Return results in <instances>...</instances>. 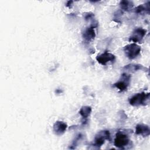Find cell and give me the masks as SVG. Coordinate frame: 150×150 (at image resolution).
Wrapping results in <instances>:
<instances>
[{
	"instance_id": "cell-1",
	"label": "cell",
	"mask_w": 150,
	"mask_h": 150,
	"mask_svg": "<svg viewBox=\"0 0 150 150\" xmlns=\"http://www.w3.org/2000/svg\"><path fill=\"white\" fill-rule=\"evenodd\" d=\"M148 100L149 93L142 92L137 93L131 97L129 100V103L133 106H138L141 105H145Z\"/></svg>"
},
{
	"instance_id": "cell-2",
	"label": "cell",
	"mask_w": 150,
	"mask_h": 150,
	"mask_svg": "<svg viewBox=\"0 0 150 150\" xmlns=\"http://www.w3.org/2000/svg\"><path fill=\"white\" fill-rule=\"evenodd\" d=\"M124 51L127 56L130 59L135 58L141 52V47L135 43L127 45L124 47Z\"/></svg>"
},
{
	"instance_id": "cell-3",
	"label": "cell",
	"mask_w": 150,
	"mask_h": 150,
	"mask_svg": "<svg viewBox=\"0 0 150 150\" xmlns=\"http://www.w3.org/2000/svg\"><path fill=\"white\" fill-rule=\"evenodd\" d=\"M129 141V139L127 135L119 132L115 135L114 145L118 148H122L128 144Z\"/></svg>"
},
{
	"instance_id": "cell-4",
	"label": "cell",
	"mask_w": 150,
	"mask_h": 150,
	"mask_svg": "<svg viewBox=\"0 0 150 150\" xmlns=\"http://www.w3.org/2000/svg\"><path fill=\"white\" fill-rule=\"evenodd\" d=\"M146 30L141 28L135 29L132 32L131 36L129 38V41H132L134 43H137L141 41L144 36L145 35Z\"/></svg>"
},
{
	"instance_id": "cell-5",
	"label": "cell",
	"mask_w": 150,
	"mask_h": 150,
	"mask_svg": "<svg viewBox=\"0 0 150 150\" xmlns=\"http://www.w3.org/2000/svg\"><path fill=\"white\" fill-rule=\"evenodd\" d=\"M110 134L108 131H102L98 132L95 137V145L97 146H101L105 139H110Z\"/></svg>"
},
{
	"instance_id": "cell-6",
	"label": "cell",
	"mask_w": 150,
	"mask_h": 150,
	"mask_svg": "<svg viewBox=\"0 0 150 150\" xmlns=\"http://www.w3.org/2000/svg\"><path fill=\"white\" fill-rule=\"evenodd\" d=\"M115 57L114 54L109 52H104L97 56V61L102 65H105L109 62H112Z\"/></svg>"
},
{
	"instance_id": "cell-7",
	"label": "cell",
	"mask_w": 150,
	"mask_h": 150,
	"mask_svg": "<svg viewBox=\"0 0 150 150\" xmlns=\"http://www.w3.org/2000/svg\"><path fill=\"white\" fill-rule=\"evenodd\" d=\"M122 80H120L114 84V86L118 88L120 91H124L127 90L128 85L129 84L130 76L127 73H124L121 76Z\"/></svg>"
},
{
	"instance_id": "cell-8",
	"label": "cell",
	"mask_w": 150,
	"mask_h": 150,
	"mask_svg": "<svg viewBox=\"0 0 150 150\" xmlns=\"http://www.w3.org/2000/svg\"><path fill=\"white\" fill-rule=\"evenodd\" d=\"M67 127V125L65 122L58 121L53 125V131L56 135H62L66 131Z\"/></svg>"
},
{
	"instance_id": "cell-9",
	"label": "cell",
	"mask_w": 150,
	"mask_h": 150,
	"mask_svg": "<svg viewBox=\"0 0 150 150\" xmlns=\"http://www.w3.org/2000/svg\"><path fill=\"white\" fill-rule=\"evenodd\" d=\"M96 36V33L94 31V26H90L87 28L84 32L83 34V39L87 41L90 42L94 39Z\"/></svg>"
},
{
	"instance_id": "cell-10",
	"label": "cell",
	"mask_w": 150,
	"mask_h": 150,
	"mask_svg": "<svg viewBox=\"0 0 150 150\" xmlns=\"http://www.w3.org/2000/svg\"><path fill=\"white\" fill-rule=\"evenodd\" d=\"M135 133L137 135H141L146 137L149 135L150 130L148 126L144 124H138L135 128Z\"/></svg>"
},
{
	"instance_id": "cell-11",
	"label": "cell",
	"mask_w": 150,
	"mask_h": 150,
	"mask_svg": "<svg viewBox=\"0 0 150 150\" xmlns=\"http://www.w3.org/2000/svg\"><path fill=\"white\" fill-rule=\"evenodd\" d=\"M91 112V108L89 106H83L79 111L80 114L84 118H87Z\"/></svg>"
},
{
	"instance_id": "cell-12",
	"label": "cell",
	"mask_w": 150,
	"mask_h": 150,
	"mask_svg": "<svg viewBox=\"0 0 150 150\" xmlns=\"http://www.w3.org/2000/svg\"><path fill=\"white\" fill-rule=\"evenodd\" d=\"M133 3L129 1H122L120 2V6L123 10L129 11L133 7Z\"/></svg>"
},
{
	"instance_id": "cell-13",
	"label": "cell",
	"mask_w": 150,
	"mask_h": 150,
	"mask_svg": "<svg viewBox=\"0 0 150 150\" xmlns=\"http://www.w3.org/2000/svg\"><path fill=\"white\" fill-rule=\"evenodd\" d=\"M141 65H136V64H128L125 66L124 68L129 71H135L141 69Z\"/></svg>"
},
{
	"instance_id": "cell-14",
	"label": "cell",
	"mask_w": 150,
	"mask_h": 150,
	"mask_svg": "<svg viewBox=\"0 0 150 150\" xmlns=\"http://www.w3.org/2000/svg\"><path fill=\"white\" fill-rule=\"evenodd\" d=\"M146 10L149 11V7H145L144 6V5H140L139 6H138L136 8H135V12L136 13H141L145 11H146Z\"/></svg>"
}]
</instances>
